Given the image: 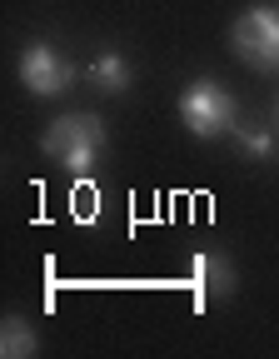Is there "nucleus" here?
Listing matches in <instances>:
<instances>
[{"mask_svg": "<svg viewBox=\"0 0 279 359\" xmlns=\"http://www.w3.org/2000/svg\"><path fill=\"white\" fill-rule=\"evenodd\" d=\"M179 120L195 140H224V135L240 125V100L229 95L219 80H195L179 95Z\"/></svg>", "mask_w": 279, "mask_h": 359, "instance_id": "f03ea898", "label": "nucleus"}, {"mask_svg": "<svg viewBox=\"0 0 279 359\" xmlns=\"http://www.w3.org/2000/svg\"><path fill=\"white\" fill-rule=\"evenodd\" d=\"M0 354L6 359H35L40 354V334L25 314H6L0 320Z\"/></svg>", "mask_w": 279, "mask_h": 359, "instance_id": "6e6552de", "label": "nucleus"}, {"mask_svg": "<svg viewBox=\"0 0 279 359\" xmlns=\"http://www.w3.org/2000/svg\"><path fill=\"white\" fill-rule=\"evenodd\" d=\"M269 120H274V130H279V95H274V115H269Z\"/></svg>", "mask_w": 279, "mask_h": 359, "instance_id": "1a4fd4ad", "label": "nucleus"}, {"mask_svg": "<svg viewBox=\"0 0 279 359\" xmlns=\"http://www.w3.org/2000/svg\"><path fill=\"white\" fill-rule=\"evenodd\" d=\"M229 140L245 160H279V130L274 120H259V115H240V125L229 130Z\"/></svg>", "mask_w": 279, "mask_h": 359, "instance_id": "423d86ee", "label": "nucleus"}, {"mask_svg": "<svg viewBox=\"0 0 279 359\" xmlns=\"http://www.w3.org/2000/svg\"><path fill=\"white\" fill-rule=\"evenodd\" d=\"M85 85L100 90V95H125L135 85V65L120 50H100L95 60H85Z\"/></svg>", "mask_w": 279, "mask_h": 359, "instance_id": "0eeeda50", "label": "nucleus"}, {"mask_svg": "<svg viewBox=\"0 0 279 359\" xmlns=\"http://www.w3.org/2000/svg\"><path fill=\"white\" fill-rule=\"evenodd\" d=\"M190 280H195V294H200V304H210V299H224V294H235V285H240L235 264H229L224 255H215V250H200V255L190 259Z\"/></svg>", "mask_w": 279, "mask_h": 359, "instance_id": "39448f33", "label": "nucleus"}, {"mask_svg": "<svg viewBox=\"0 0 279 359\" xmlns=\"http://www.w3.org/2000/svg\"><path fill=\"white\" fill-rule=\"evenodd\" d=\"M229 50L245 65L274 75L279 70V6H250L235 25H229Z\"/></svg>", "mask_w": 279, "mask_h": 359, "instance_id": "20e7f679", "label": "nucleus"}, {"mask_svg": "<svg viewBox=\"0 0 279 359\" xmlns=\"http://www.w3.org/2000/svg\"><path fill=\"white\" fill-rule=\"evenodd\" d=\"M40 145H45L50 160H60L70 175H90L110 155V130H105V120L95 110H70V115H60L50 130H45Z\"/></svg>", "mask_w": 279, "mask_h": 359, "instance_id": "f257e3e1", "label": "nucleus"}, {"mask_svg": "<svg viewBox=\"0 0 279 359\" xmlns=\"http://www.w3.org/2000/svg\"><path fill=\"white\" fill-rule=\"evenodd\" d=\"M15 70H20V85L40 100H60V95L75 90V80H85V65H75L65 50H55V45H45V40L25 45Z\"/></svg>", "mask_w": 279, "mask_h": 359, "instance_id": "7ed1b4c3", "label": "nucleus"}]
</instances>
